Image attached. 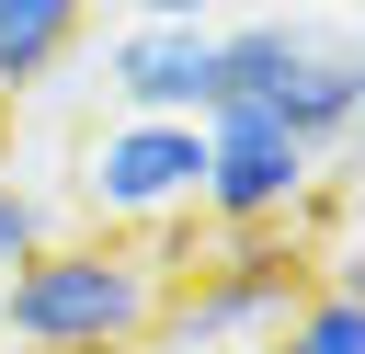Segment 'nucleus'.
<instances>
[{"instance_id":"obj_4","label":"nucleus","mask_w":365,"mask_h":354,"mask_svg":"<svg viewBox=\"0 0 365 354\" xmlns=\"http://www.w3.org/2000/svg\"><path fill=\"white\" fill-rule=\"evenodd\" d=\"M194 183H205V137L171 126V114H114V126L80 148V206L114 217V228H171V217H194Z\"/></svg>"},{"instance_id":"obj_1","label":"nucleus","mask_w":365,"mask_h":354,"mask_svg":"<svg viewBox=\"0 0 365 354\" xmlns=\"http://www.w3.org/2000/svg\"><path fill=\"white\" fill-rule=\"evenodd\" d=\"M171 251L160 240H46L0 274V331L23 354H137L160 331Z\"/></svg>"},{"instance_id":"obj_3","label":"nucleus","mask_w":365,"mask_h":354,"mask_svg":"<svg viewBox=\"0 0 365 354\" xmlns=\"http://www.w3.org/2000/svg\"><path fill=\"white\" fill-rule=\"evenodd\" d=\"M194 137H205V183H194V206H205V228H228V240L297 228V206L319 194V160L297 148V126H285L274 103H205Z\"/></svg>"},{"instance_id":"obj_2","label":"nucleus","mask_w":365,"mask_h":354,"mask_svg":"<svg viewBox=\"0 0 365 354\" xmlns=\"http://www.w3.org/2000/svg\"><path fill=\"white\" fill-rule=\"evenodd\" d=\"M217 240H228V228H217ZM319 274H342V263H319L297 228L228 240V251H205L194 274H171V297H160V331H148V343H160V354H228V343H274Z\"/></svg>"},{"instance_id":"obj_9","label":"nucleus","mask_w":365,"mask_h":354,"mask_svg":"<svg viewBox=\"0 0 365 354\" xmlns=\"http://www.w3.org/2000/svg\"><path fill=\"white\" fill-rule=\"evenodd\" d=\"M262 354H365V308H354V274H319V285L297 297V320H285Z\"/></svg>"},{"instance_id":"obj_6","label":"nucleus","mask_w":365,"mask_h":354,"mask_svg":"<svg viewBox=\"0 0 365 354\" xmlns=\"http://www.w3.org/2000/svg\"><path fill=\"white\" fill-rule=\"evenodd\" d=\"M342 23H308V11H262V23H217V103H274Z\"/></svg>"},{"instance_id":"obj_8","label":"nucleus","mask_w":365,"mask_h":354,"mask_svg":"<svg viewBox=\"0 0 365 354\" xmlns=\"http://www.w3.org/2000/svg\"><path fill=\"white\" fill-rule=\"evenodd\" d=\"M80 23H91V0H0V103L34 91V80L80 46Z\"/></svg>"},{"instance_id":"obj_11","label":"nucleus","mask_w":365,"mask_h":354,"mask_svg":"<svg viewBox=\"0 0 365 354\" xmlns=\"http://www.w3.org/2000/svg\"><path fill=\"white\" fill-rule=\"evenodd\" d=\"M125 11H137V23H217L228 0H125Z\"/></svg>"},{"instance_id":"obj_7","label":"nucleus","mask_w":365,"mask_h":354,"mask_svg":"<svg viewBox=\"0 0 365 354\" xmlns=\"http://www.w3.org/2000/svg\"><path fill=\"white\" fill-rule=\"evenodd\" d=\"M274 114L297 126V148H308V160H319V148H342V137H354V114H365V69H354V46L331 34V46L274 91Z\"/></svg>"},{"instance_id":"obj_12","label":"nucleus","mask_w":365,"mask_h":354,"mask_svg":"<svg viewBox=\"0 0 365 354\" xmlns=\"http://www.w3.org/2000/svg\"><path fill=\"white\" fill-rule=\"evenodd\" d=\"M228 354H262V343H228Z\"/></svg>"},{"instance_id":"obj_10","label":"nucleus","mask_w":365,"mask_h":354,"mask_svg":"<svg viewBox=\"0 0 365 354\" xmlns=\"http://www.w3.org/2000/svg\"><path fill=\"white\" fill-rule=\"evenodd\" d=\"M23 251H46V206H34L23 183H0V274H11Z\"/></svg>"},{"instance_id":"obj_5","label":"nucleus","mask_w":365,"mask_h":354,"mask_svg":"<svg viewBox=\"0 0 365 354\" xmlns=\"http://www.w3.org/2000/svg\"><path fill=\"white\" fill-rule=\"evenodd\" d=\"M103 91H114L125 114L194 126V114L217 103V23H125V34L103 46Z\"/></svg>"}]
</instances>
